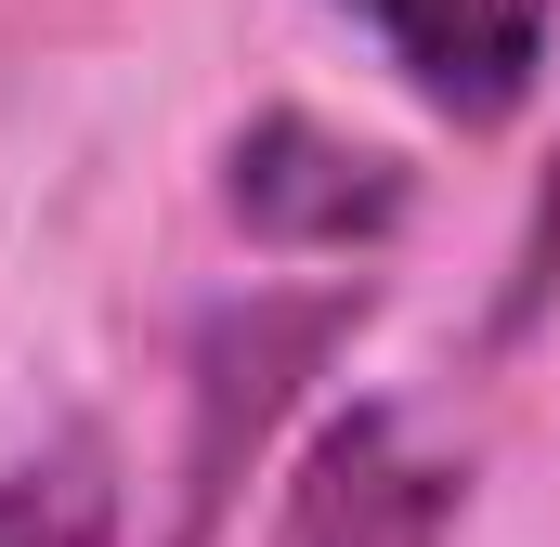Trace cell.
Here are the masks:
<instances>
[{"instance_id": "obj_4", "label": "cell", "mask_w": 560, "mask_h": 547, "mask_svg": "<svg viewBox=\"0 0 560 547\" xmlns=\"http://www.w3.org/2000/svg\"><path fill=\"white\" fill-rule=\"evenodd\" d=\"M339 13L405 66V92L430 118H456V131L522 118L535 79H548V39H560V0H339Z\"/></svg>"}, {"instance_id": "obj_5", "label": "cell", "mask_w": 560, "mask_h": 547, "mask_svg": "<svg viewBox=\"0 0 560 547\" xmlns=\"http://www.w3.org/2000/svg\"><path fill=\"white\" fill-rule=\"evenodd\" d=\"M0 547H118V482H105L92 430H66L52 456L0 469Z\"/></svg>"}, {"instance_id": "obj_2", "label": "cell", "mask_w": 560, "mask_h": 547, "mask_svg": "<svg viewBox=\"0 0 560 547\" xmlns=\"http://www.w3.org/2000/svg\"><path fill=\"white\" fill-rule=\"evenodd\" d=\"M456 522H469V469L443 443H418L405 405H352L313 430V456L275 509V547H443Z\"/></svg>"}, {"instance_id": "obj_1", "label": "cell", "mask_w": 560, "mask_h": 547, "mask_svg": "<svg viewBox=\"0 0 560 547\" xmlns=\"http://www.w3.org/2000/svg\"><path fill=\"white\" fill-rule=\"evenodd\" d=\"M365 326V287H248V300H222L209 326H196V443H183V547L209 535L222 509H235V469L261 456V430L287 417V392L339 352Z\"/></svg>"}, {"instance_id": "obj_3", "label": "cell", "mask_w": 560, "mask_h": 547, "mask_svg": "<svg viewBox=\"0 0 560 547\" xmlns=\"http://www.w3.org/2000/svg\"><path fill=\"white\" fill-rule=\"evenodd\" d=\"M222 209H235L261 248H378V235L405 222V170H392L378 143L275 105V118H248V131L222 143Z\"/></svg>"}]
</instances>
